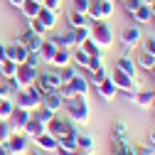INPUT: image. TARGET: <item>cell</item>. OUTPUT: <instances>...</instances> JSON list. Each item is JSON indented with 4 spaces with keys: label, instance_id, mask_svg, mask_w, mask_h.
<instances>
[{
    "label": "cell",
    "instance_id": "obj_1",
    "mask_svg": "<svg viewBox=\"0 0 155 155\" xmlns=\"http://www.w3.org/2000/svg\"><path fill=\"white\" fill-rule=\"evenodd\" d=\"M62 108H67V118L74 126L89 123V118H91V108H89V99H86V96H71V99H64Z\"/></svg>",
    "mask_w": 155,
    "mask_h": 155
},
{
    "label": "cell",
    "instance_id": "obj_2",
    "mask_svg": "<svg viewBox=\"0 0 155 155\" xmlns=\"http://www.w3.org/2000/svg\"><path fill=\"white\" fill-rule=\"evenodd\" d=\"M42 89L37 86V84H30V86H25V89H20L15 94V106L17 108H27V111H35V108H40V104H42Z\"/></svg>",
    "mask_w": 155,
    "mask_h": 155
},
{
    "label": "cell",
    "instance_id": "obj_3",
    "mask_svg": "<svg viewBox=\"0 0 155 155\" xmlns=\"http://www.w3.org/2000/svg\"><path fill=\"white\" fill-rule=\"evenodd\" d=\"M89 37L99 45L101 49H108L116 40V35H113V27L106 22V20H99V22H91L89 25Z\"/></svg>",
    "mask_w": 155,
    "mask_h": 155
},
{
    "label": "cell",
    "instance_id": "obj_4",
    "mask_svg": "<svg viewBox=\"0 0 155 155\" xmlns=\"http://www.w3.org/2000/svg\"><path fill=\"white\" fill-rule=\"evenodd\" d=\"M37 86L42 89V94L47 91H59L62 89V76H59V69L52 67V69H37Z\"/></svg>",
    "mask_w": 155,
    "mask_h": 155
},
{
    "label": "cell",
    "instance_id": "obj_5",
    "mask_svg": "<svg viewBox=\"0 0 155 155\" xmlns=\"http://www.w3.org/2000/svg\"><path fill=\"white\" fill-rule=\"evenodd\" d=\"M108 76H111V81L116 84V89L118 91H123L128 99H133L135 94H138V79H133V76H128L126 71H121V69H113V71H108Z\"/></svg>",
    "mask_w": 155,
    "mask_h": 155
},
{
    "label": "cell",
    "instance_id": "obj_6",
    "mask_svg": "<svg viewBox=\"0 0 155 155\" xmlns=\"http://www.w3.org/2000/svg\"><path fill=\"white\" fill-rule=\"evenodd\" d=\"M59 94L64 96V99H71V96H89V79L81 76V74H76L71 81L62 84Z\"/></svg>",
    "mask_w": 155,
    "mask_h": 155
},
{
    "label": "cell",
    "instance_id": "obj_7",
    "mask_svg": "<svg viewBox=\"0 0 155 155\" xmlns=\"http://www.w3.org/2000/svg\"><path fill=\"white\" fill-rule=\"evenodd\" d=\"M47 133H52L54 138L59 140V138H64V135H69V133H76V130H74V123H71V121L54 116V118L47 123Z\"/></svg>",
    "mask_w": 155,
    "mask_h": 155
},
{
    "label": "cell",
    "instance_id": "obj_8",
    "mask_svg": "<svg viewBox=\"0 0 155 155\" xmlns=\"http://www.w3.org/2000/svg\"><path fill=\"white\" fill-rule=\"evenodd\" d=\"M27 143H30V138H27L22 130H12L10 138L5 140V148H8V153H12V155H22V153L27 150Z\"/></svg>",
    "mask_w": 155,
    "mask_h": 155
},
{
    "label": "cell",
    "instance_id": "obj_9",
    "mask_svg": "<svg viewBox=\"0 0 155 155\" xmlns=\"http://www.w3.org/2000/svg\"><path fill=\"white\" fill-rule=\"evenodd\" d=\"M12 79L17 81V86H20V89H25V86H30V84L37 81V69L22 62V64H17V71H15Z\"/></svg>",
    "mask_w": 155,
    "mask_h": 155
},
{
    "label": "cell",
    "instance_id": "obj_10",
    "mask_svg": "<svg viewBox=\"0 0 155 155\" xmlns=\"http://www.w3.org/2000/svg\"><path fill=\"white\" fill-rule=\"evenodd\" d=\"M140 40H143V35H140V30H138V27H133V25L123 27V32H121V45H123V52H121V54H128L135 45H140Z\"/></svg>",
    "mask_w": 155,
    "mask_h": 155
},
{
    "label": "cell",
    "instance_id": "obj_11",
    "mask_svg": "<svg viewBox=\"0 0 155 155\" xmlns=\"http://www.w3.org/2000/svg\"><path fill=\"white\" fill-rule=\"evenodd\" d=\"M17 42L25 45L27 52H40V47H42V42H45V37H42V35H37V32L30 30V27H25V30L20 32V37H17Z\"/></svg>",
    "mask_w": 155,
    "mask_h": 155
},
{
    "label": "cell",
    "instance_id": "obj_12",
    "mask_svg": "<svg viewBox=\"0 0 155 155\" xmlns=\"http://www.w3.org/2000/svg\"><path fill=\"white\" fill-rule=\"evenodd\" d=\"M94 86H96V94H99L104 101H113V99H116V94H118V89H116V84L111 81V76H108V74L104 76L101 81H96Z\"/></svg>",
    "mask_w": 155,
    "mask_h": 155
},
{
    "label": "cell",
    "instance_id": "obj_13",
    "mask_svg": "<svg viewBox=\"0 0 155 155\" xmlns=\"http://www.w3.org/2000/svg\"><path fill=\"white\" fill-rule=\"evenodd\" d=\"M40 106H45V108H49V111H54V113H59L62 106H64V96H62L59 91H47V94L42 96V104H40Z\"/></svg>",
    "mask_w": 155,
    "mask_h": 155
},
{
    "label": "cell",
    "instance_id": "obj_14",
    "mask_svg": "<svg viewBox=\"0 0 155 155\" xmlns=\"http://www.w3.org/2000/svg\"><path fill=\"white\" fill-rule=\"evenodd\" d=\"M133 101L138 108H155V91L153 89H138V94L133 96Z\"/></svg>",
    "mask_w": 155,
    "mask_h": 155
},
{
    "label": "cell",
    "instance_id": "obj_15",
    "mask_svg": "<svg viewBox=\"0 0 155 155\" xmlns=\"http://www.w3.org/2000/svg\"><path fill=\"white\" fill-rule=\"evenodd\" d=\"M35 143H37V148H40L42 153H45V150H47V153H54L57 148H59V140H57L52 133H47V130H45L42 135H37V138H35Z\"/></svg>",
    "mask_w": 155,
    "mask_h": 155
},
{
    "label": "cell",
    "instance_id": "obj_16",
    "mask_svg": "<svg viewBox=\"0 0 155 155\" xmlns=\"http://www.w3.org/2000/svg\"><path fill=\"white\" fill-rule=\"evenodd\" d=\"M32 118V111H27V108H17L15 106V111H12V116H10V123L15 126L12 130H22L25 128V123Z\"/></svg>",
    "mask_w": 155,
    "mask_h": 155
},
{
    "label": "cell",
    "instance_id": "obj_17",
    "mask_svg": "<svg viewBox=\"0 0 155 155\" xmlns=\"http://www.w3.org/2000/svg\"><path fill=\"white\" fill-rule=\"evenodd\" d=\"M37 20H40L45 27H47V32L49 30H54L57 27V20H59V12H54V10H47L45 5L40 8V12H37Z\"/></svg>",
    "mask_w": 155,
    "mask_h": 155
},
{
    "label": "cell",
    "instance_id": "obj_18",
    "mask_svg": "<svg viewBox=\"0 0 155 155\" xmlns=\"http://www.w3.org/2000/svg\"><path fill=\"white\" fill-rule=\"evenodd\" d=\"M86 20H91V22L106 20V12H104V0H91V3H89V8H86Z\"/></svg>",
    "mask_w": 155,
    "mask_h": 155
},
{
    "label": "cell",
    "instance_id": "obj_19",
    "mask_svg": "<svg viewBox=\"0 0 155 155\" xmlns=\"http://www.w3.org/2000/svg\"><path fill=\"white\" fill-rule=\"evenodd\" d=\"M45 130H47V126H45L42 121H37V118H35V113H32V118H30V121L25 123V128H22V133L27 135V138H32V140L37 138V135H42Z\"/></svg>",
    "mask_w": 155,
    "mask_h": 155
},
{
    "label": "cell",
    "instance_id": "obj_20",
    "mask_svg": "<svg viewBox=\"0 0 155 155\" xmlns=\"http://www.w3.org/2000/svg\"><path fill=\"white\" fill-rule=\"evenodd\" d=\"M8 59H12L15 64H22V62L27 59V47H25V45H20V42L8 45Z\"/></svg>",
    "mask_w": 155,
    "mask_h": 155
},
{
    "label": "cell",
    "instance_id": "obj_21",
    "mask_svg": "<svg viewBox=\"0 0 155 155\" xmlns=\"http://www.w3.org/2000/svg\"><path fill=\"white\" fill-rule=\"evenodd\" d=\"M67 64H71V49L57 47V52H54V57H52V67L62 69V67H67Z\"/></svg>",
    "mask_w": 155,
    "mask_h": 155
},
{
    "label": "cell",
    "instance_id": "obj_22",
    "mask_svg": "<svg viewBox=\"0 0 155 155\" xmlns=\"http://www.w3.org/2000/svg\"><path fill=\"white\" fill-rule=\"evenodd\" d=\"M130 15H133V20L138 22V25H145V22H150V20H153L150 5H145V3H143V5H138V8H135V10L130 12Z\"/></svg>",
    "mask_w": 155,
    "mask_h": 155
},
{
    "label": "cell",
    "instance_id": "obj_23",
    "mask_svg": "<svg viewBox=\"0 0 155 155\" xmlns=\"http://www.w3.org/2000/svg\"><path fill=\"white\" fill-rule=\"evenodd\" d=\"M111 155H130V143L128 138H111Z\"/></svg>",
    "mask_w": 155,
    "mask_h": 155
},
{
    "label": "cell",
    "instance_id": "obj_24",
    "mask_svg": "<svg viewBox=\"0 0 155 155\" xmlns=\"http://www.w3.org/2000/svg\"><path fill=\"white\" fill-rule=\"evenodd\" d=\"M54 52H57V45H54L52 40H45L42 47H40V59H42V64H52Z\"/></svg>",
    "mask_w": 155,
    "mask_h": 155
},
{
    "label": "cell",
    "instance_id": "obj_25",
    "mask_svg": "<svg viewBox=\"0 0 155 155\" xmlns=\"http://www.w3.org/2000/svg\"><path fill=\"white\" fill-rule=\"evenodd\" d=\"M116 69L126 71L128 76H133V79H135V62L130 59L128 54H121V57H118V62H116Z\"/></svg>",
    "mask_w": 155,
    "mask_h": 155
},
{
    "label": "cell",
    "instance_id": "obj_26",
    "mask_svg": "<svg viewBox=\"0 0 155 155\" xmlns=\"http://www.w3.org/2000/svg\"><path fill=\"white\" fill-rule=\"evenodd\" d=\"M76 150L91 153V150H94V135H89V133H76Z\"/></svg>",
    "mask_w": 155,
    "mask_h": 155
},
{
    "label": "cell",
    "instance_id": "obj_27",
    "mask_svg": "<svg viewBox=\"0 0 155 155\" xmlns=\"http://www.w3.org/2000/svg\"><path fill=\"white\" fill-rule=\"evenodd\" d=\"M12 111H15V96H8L0 101V121H10Z\"/></svg>",
    "mask_w": 155,
    "mask_h": 155
},
{
    "label": "cell",
    "instance_id": "obj_28",
    "mask_svg": "<svg viewBox=\"0 0 155 155\" xmlns=\"http://www.w3.org/2000/svg\"><path fill=\"white\" fill-rule=\"evenodd\" d=\"M40 3H35V0H25V3L20 5V12L27 17V20H32V17H37V12H40Z\"/></svg>",
    "mask_w": 155,
    "mask_h": 155
},
{
    "label": "cell",
    "instance_id": "obj_29",
    "mask_svg": "<svg viewBox=\"0 0 155 155\" xmlns=\"http://www.w3.org/2000/svg\"><path fill=\"white\" fill-rule=\"evenodd\" d=\"M71 64L86 69V64H89V54H86L81 47H74V49H71Z\"/></svg>",
    "mask_w": 155,
    "mask_h": 155
},
{
    "label": "cell",
    "instance_id": "obj_30",
    "mask_svg": "<svg viewBox=\"0 0 155 155\" xmlns=\"http://www.w3.org/2000/svg\"><path fill=\"white\" fill-rule=\"evenodd\" d=\"M79 47H81V49H84V52H86L89 57H101V54H104V49H101L99 45H96V42L91 40V37H86V40H84V42H81Z\"/></svg>",
    "mask_w": 155,
    "mask_h": 155
},
{
    "label": "cell",
    "instance_id": "obj_31",
    "mask_svg": "<svg viewBox=\"0 0 155 155\" xmlns=\"http://www.w3.org/2000/svg\"><path fill=\"white\" fill-rule=\"evenodd\" d=\"M155 64V57L153 54H148L145 49H140L138 52V57H135V67H140V69H150Z\"/></svg>",
    "mask_w": 155,
    "mask_h": 155
},
{
    "label": "cell",
    "instance_id": "obj_32",
    "mask_svg": "<svg viewBox=\"0 0 155 155\" xmlns=\"http://www.w3.org/2000/svg\"><path fill=\"white\" fill-rule=\"evenodd\" d=\"M15 71H17V64L12 59H3L0 62V76H3V79H12Z\"/></svg>",
    "mask_w": 155,
    "mask_h": 155
},
{
    "label": "cell",
    "instance_id": "obj_33",
    "mask_svg": "<svg viewBox=\"0 0 155 155\" xmlns=\"http://www.w3.org/2000/svg\"><path fill=\"white\" fill-rule=\"evenodd\" d=\"M32 113H35V118H37V121H42L45 126H47V123H49V121L54 118V116H57L54 111H49V108H45V106H40V108H35Z\"/></svg>",
    "mask_w": 155,
    "mask_h": 155
},
{
    "label": "cell",
    "instance_id": "obj_34",
    "mask_svg": "<svg viewBox=\"0 0 155 155\" xmlns=\"http://www.w3.org/2000/svg\"><path fill=\"white\" fill-rule=\"evenodd\" d=\"M86 25V15L79 10H69V27H81Z\"/></svg>",
    "mask_w": 155,
    "mask_h": 155
},
{
    "label": "cell",
    "instance_id": "obj_35",
    "mask_svg": "<svg viewBox=\"0 0 155 155\" xmlns=\"http://www.w3.org/2000/svg\"><path fill=\"white\" fill-rule=\"evenodd\" d=\"M130 153L133 155H155V145H145V143H130Z\"/></svg>",
    "mask_w": 155,
    "mask_h": 155
},
{
    "label": "cell",
    "instance_id": "obj_36",
    "mask_svg": "<svg viewBox=\"0 0 155 155\" xmlns=\"http://www.w3.org/2000/svg\"><path fill=\"white\" fill-rule=\"evenodd\" d=\"M111 138H128V126L123 121H116L113 123V133H111Z\"/></svg>",
    "mask_w": 155,
    "mask_h": 155
},
{
    "label": "cell",
    "instance_id": "obj_37",
    "mask_svg": "<svg viewBox=\"0 0 155 155\" xmlns=\"http://www.w3.org/2000/svg\"><path fill=\"white\" fill-rule=\"evenodd\" d=\"M59 76H62V84L71 81L74 76H76V67H74V64H67V67H62V69H59Z\"/></svg>",
    "mask_w": 155,
    "mask_h": 155
},
{
    "label": "cell",
    "instance_id": "obj_38",
    "mask_svg": "<svg viewBox=\"0 0 155 155\" xmlns=\"http://www.w3.org/2000/svg\"><path fill=\"white\" fill-rule=\"evenodd\" d=\"M101 69H106V67H104V59H101V57H89L86 71L91 74V71H101Z\"/></svg>",
    "mask_w": 155,
    "mask_h": 155
},
{
    "label": "cell",
    "instance_id": "obj_39",
    "mask_svg": "<svg viewBox=\"0 0 155 155\" xmlns=\"http://www.w3.org/2000/svg\"><path fill=\"white\" fill-rule=\"evenodd\" d=\"M59 145L67 148V150H76V133H69L64 138H59Z\"/></svg>",
    "mask_w": 155,
    "mask_h": 155
},
{
    "label": "cell",
    "instance_id": "obj_40",
    "mask_svg": "<svg viewBox=\"0 0 155 155\" xmlns=\"http://www.w3.org/2000/svg\"><path fill=\"white\" fill-rule=\"evenodd\" d=\"M27 27H30V30H35L37 35H42V37L47 35V27H45V25H42L40 20H37V17H32V20H27Z\"/></svg>",
    "mask_w": 155,
    "mask_h": 155
},
{
    "label": "cell",
    "instance_id": "obj_41",
    "mask_svg": "<svg viewBox=\"0 0 155 155\" xmlns=\"http://www.w3.org/2000/svg\"><path fill=\"white\" fill-rule=\"evenodd\" d=\"M10 133H12L10 121H0V143H5V140L10 138Z\"/></svg>",
    "mask_w": 155,
    "mask_h": 155
},
{
    "label": "cell",
    "instance_id": "obj_42",
    "mask_svg": "<svg viewBox=\"0 0 155 155\" xmlns=\"http://www.w3.org/2000/svg\"><path fill=\"white\" fill-rule=\"evenodd\" d=\"M25 64H30V67H35V69H40V64H42V59H40V52H27V59H25Z\"/></svg>",
    "mask_w": 155,
    "mask_h": 155
},
{
    "label": "cell",
    "instance_id": "obj_43",
    "mask_svg": "<svg viewBox=\"0 0 155 155\" xmlns=\"http://www.w3.org/2000/svg\"><path fill=\"white\" fill-rule=\"evenodd\" d=\"M140 45H143L140 49H145L148 54H153V57H155V37H145V40H140Z\"/></svg>",
    "mask_w": 155,
    "mask_h": 155
},
{
    "label": "cell",
    "instance_id": "obj_44",
    "mask_svg": "<svg viewBox=\"0 0 155 155\" xmlns=\"http://www.w3.org/2000/svg\"><path fill=\"white\" fill-rule=\"evenodd\" d=\"M47 10H54V12H59L62 10V0H45V3H42Z\"/></svg>",
    "mask_w": 155,
    "mask_h": 155
},
{
    "label": "cell",
    "instance_id": "obj_45",
    "mask_svg": "<svg viewBox=\"0 0 155 155\" xmlns=\"http://www.w3.org/2000/svg\"><path fill=\"white\" fill-rule=\"evenodd\" d=\"M71 3H74V8H71V10H79V12H84V15H86V8H89L91 0H71Z\"/></svg>",
    "mask_w": 155,
    "mask_h": 155
},
{
    "label": "cell",
    "instance_id": "obj_46",
    "mask_svg": "<svg viewBox=\"0 0 155 155\" xmlns=\"http://www.w3.org/2000/svg\"><path fill=\"white\" fill-rule=\"evenodd\" d=\"M106 74H108L106 69H101V71H91V74H89V84H96V81H101Z\"/></svg>",
    "mask_w": 155,
    "mask_h": 155
},
{
    "label": "cell",
    "instance_id": "obj_47",
    "mask_svg": "<svg viewBox=\"0 0 155 155\" xmlns=\"http://www.w3.org/2000/svg\"><path fill=\"white\" fill-rule=\"evenodd\" d=\"M138 5H143L140 0H123V8H126V12H133Z\"/></svg>",
    "mask_w": 155,
    "mask_h": 155
},
{
    "label": "cell",
    "instance_id": "obj_48",
    "mask_svg": "<svg viewBox=\"0 0 155 155\" xmlns=\"http://www.w3.org/2000/svg\"><path fill=\"white\" fill-rule=\"evenodd\" d=\"M0 96H3V99H8V96H12V91H10V86H8V81L0 86Z\"/></svg>",
    "mask_w": 155,
    "mask_h": 155
},
{
    "label": "cell",
    "instance_id": "obj_49",
    "mask_svg": "<svg viewBox=\"0 0 155 155\" xmlns=\"http://www.w3.org/2000/svg\"><path fill=\"white\" fill-rule=\"evenodd\" d=\"M54 153H57V155H79V153H76V150H67V148H62V145L57 148Z\"/></svg>",
    "mask_w": 155,
    "mask_h": 155
},
{
    "label": "cell",
    "instance_id": "obj_50",
    "mask_svg": "<svg viewBox=\"0 0 155 155\" xmlns=\"http://www.w3.org/2000/svg\"><path fill=\"white\" fill-rule=\"evenodd\" d=\"M8 59V45H0V62Z\"/></svg>",
    "mask_w": 155,
    "mask_h": 155
},
{
    "label": "cell",
    "instance_id": "obj_51",
    "mask_svg": "<svg viewBox=\"0 0 155 155\" xmlns=\"http://www.w3.org/2000/svg\"><path fill=\"white\" fill-rule=\"evenodd\" d=\"M22 155H42V150H40V148H37V150H32V148H27V150H25Z\"/></svg>",
    "mask_w": 155,
    "mask_h": 155
},
{
    "label": "cell",
    "instance_id": "obj_52",
    "mask_svg": "<svg viewBox=\"0 0 155 155\" xmlns=\"http://www.w3.org/2000/svg\"><path fill=\"white\" fill-rule=\"evenodd\" d=\"M8 3H10V5H15V8H20V5L25 3V0H8Z\"/></svg>",
    "mask_w": 155,
    "mask_h": 155
},
{
    "label": "cell",
    "instance_id": "obj_53",
    "mask_svg": "<svg viewBox=\"0 0 155 155\" xmlns=\"http://www.w3.org/2000/svg\"><path fill=\"white\" fill-rule=\"evenodd\" d=\"M0 155H10V153H8V148H5V143H0Z\"/></svg>",
    "mask_w": 155,
    "mask_h": 155
},
{
    "label": "cell",
    "instance_id": "obj_54",
    "mask_svg": "<svg viewBox=\"0 0 155 155\" xmlns=\"http://www.w3.org/2000/svg\"><path fill=\"white\" fill-rule=\"evenodd\" d=\"M150 145H155V128L150 130Z\"/></svg>",
    "mask_w": 155,
    "mask_h": 155
},
{
    "label": "cell",
    "instance_id": "obj_55",
    "mask_svg": "<svg viewBox=\"0 0 155 155\" xmlns=\"http://www.w3.org/2000/svg\"><path fill=\"white\" fill-rule=\"evenodd\" d=\"M150 12H153V17H155V0L150 3Z\"/></svg>",
    "mask_w": 155,
    "mask_h": 155
},
{
    "label": "cell",
    "instance_id": "obj_56",
    "mask_svg": "<svg viewBox=\"0 0 155 155\" xmlns=\"http://www.w3.org/2000/svg\"><path fill=\"white\" fill-rule=\"evenodd\" d=\"M148 71H150V76H153V79H155V64H153V67H150Z\"/></svg>",
    "mask_w": 155,
    "mask_h": 155
},
{
    "label": "cell",
    "instance_id": "obj_57",
    "mask_svg": "<svg viewBox=\"0 0 155 155\" xmlns=\"http://www.w3.org/2000/svg\"><path fill=\"white\" fill-rule=\"evenodd\" d=\"M140 3H145V5H150V3H153V0H140Z\"/></svg>",
    "mask_w": 155,
    "mask_h": 155
},
{
    "label": "cell",
    "instance_id": "obj_58",
    "mask_svg": "<svg viewBox=\"0 0 155 155\" xmlns=\"http://www.w3.org/2000/svg\"><path fill=\"white\" fill-rule=\"evenodd\" d=\"M35 3H40V5H42V3H45V0H35Z\"/></svg>",
    "mask_w": 155,
    "mask_h": 155
},
{
    "label": "cell",
    "instance_id": "obj_59",
    "mask_svg": "<svg viewBox=\"0 0 155 155\" xmlns=\"http://www.w3.org/2000/svg\"><path fill=\"white\" fill-rule=\"evenodd\" d=\"M108 3H116V0H108Z\"/></svg>",
    "mask_w": 155,
    "mask_h": 155
},
{
    "label": "cell",
    "instance_id": "obj_60",
    "mask_svg": "<svg viewBox=\"0 0 155 155\" xmlns=\"http://www.w3.org/2000/svg\"><path fill=\"white\" fill-rule=\"evenodd\" d=\"M84 155H91V153H84Z\"/></svg>",
    "mask_w": 155,
    "mask_h": 155
},
{
    "label": "cell",
    "instance_id": "obj_61",
    "mask_svg": "<svg viewBox=\"0 0 155 155\" xmlns=\"http://www.w3.org/2000/svg\"><path fill=\"white\" fill-rule=\"evenodd\" d=\"M0 101H3V96H0Z\"/></svg>",
    "mask_w": 155,
    "mask_h": 155
},
{
    "label": "cell",
    "instance_id": "obj_62",
    "mask_svg": "<svg viewBox=\"0 0 155 155\" xmlns=\"http://www.w3.org/2000/svg\"><path fill=\"white\" fill-rule=\"evenodd\" d=\"M10 155H12V153H10Z\"/></svg>",
    "mask_w": 155,
    "mask_h": 155
},
{
    "label": "cell",
    "instance_id": "obj_63",
    "mask_svg": "<svg viewBox=\"0 0 155 155\" xmlns=\"http://www.w3.org/2000/svg\"><path fill=\"white\" fill-rule=\"evenodd\" d=\"M130 155H133V153H130Z\"/></svg>",
    "mask_w": 155,
    "mask_h": 155
},
{
    "label": "cell",
    "instance_id": "obj_64",
    "mask_svg": "<svg viewBox=\"0 0 155 155\" xmlns=\"http://www.w3.org/2000/svg\"><path fill=\"white\" fill-rule=\"evenodd\" d=\"M153 91H155V89H153Z\"/></svg>",
    "mask_w": 155,
    "mask_h": 155
}]
</instances>
